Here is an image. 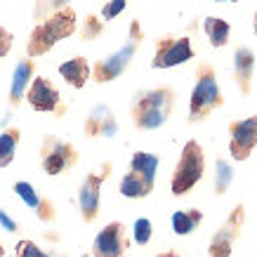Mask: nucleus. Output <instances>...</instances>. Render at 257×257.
Listing matches in <instances>:
<instances>
[{"label": "nucleus", "instance_id": "1", "mask_svg": "<svg viewBox=\"0 0 257 257\" xmlns=\"http://www.w3.org/2000/svg\"><path fill=\"white\" fill-rule=\"evenodd\" d=\"M78 29V19L76 12L71 8H62L52 12L50 17L40 19V24H36V29L29 36L26 43V55L31 57H43L47 55L59 40H66L69 36H73Z\"/></svg>", "mask_w": 257, "mask_h": 257}, {"label": "nucleus", "instance_id": "2", "mask_svg": "<svg viewBox=\"0 0 257 257\" xmlns=\"http://www.w3.org/2000/svg\"><path fill=\"white\" fill-rule=\"evenodd\" d=\"M175 109L172 87H154L137 92L133 99V123L137 130H158L168 123Z\"/></svg>", "mask_w": 257, "mask_h": 257}, {"label": "nucleus", "instance_id": "3", "mask_svg": "<svg viewBox=\"0 0 257 257\" xmlns=\"http://www.w3.org/2000/svg\"><path fill=\"white\" fill-rule=\"evenodd\" d=\"M224 97L217 83V71L208 62L196 66V83L189 97V123H203L212 111L222 109Z\"/></svg>", "mask_w": 257, "mask_h": 257}, {"label": "nucleus", "instance_id": "4", "mask_svg": "<svg viewBox=\"0 0 257 257\" xmlns=\"http://www.w3.org/2000/svg\"><path fill=\"white\" fill-rule=\"evenodd\" d=\"M205 175V151L196 140H189L182 147L179 161L172 170L170 177V191L172 196H187L191 189L198 184Z\"/></svg>", "mask_w": 257, "mask_h": 257}, {"label": "nucleus", "instance_id": "5", "mask_svg": "<svg viewBox=\"0 0 257 257\" xmlns=\"http://www.w3.org/2000/svg\"><path fill=\"white\" fill-rule=\"evenodd\" d=\"M142 40H144V31H142L140 22L135 19V22H130V36H127V43H125L120 50H116L113 55H109L106 59H101V62L94 64V69H92V80L94 83L104 85V83H111V80H116L118 76H123L125 69H127L130 62H133L137 47L142 45Z\"/></svg>", "mask_w": 257, "mask_h": 257}, {"label": "nucleus", "instance_id": "6", "mask_svg": "<svg viewBox=\"0 0 257 257\" xmlns=\"http://www.w3.org/2000/svg\"><path fill=\"white\" fill-rule=\"evenodd\" d=\"M78 163V151L73 144L57 140L55 135H45L40 144V165L47 175H62Z\"/></svg>", "mask_w": 257, "mask_h": 257}, {"label": "nucleus", "instance_id": "7", "mask_svg": "<svg viewBox=\"0 0 257 257\" xmlns=\"http://www.w3.org/2000/svg\"><path fill=\"white\" fill-rule=\"evenodd\" d=\"M243 224H245V208H243V203H238L234 210L229 212V217L222 222V226L212 234L210 243H208V255L210 257H229L231 255L236 241L241 238Z\"/></svg>", "mask_w": 257, "mask_h": 257}, {"label": "nucleus", "instance_id": "8", "mask_svg": "<svg viewBox=\"0 0 257 257\" xmlns=\"http://www.w3.org/2000/svg\"><path fill=\"white\" fill-rule=\"evenodd\" d=\"M189 59H194V47L191 40L184 36H163L156 40V52L151 59V69H172L179 64H187Z\"/></svg>", "mask_w": 257, "mask_h": 257}, {"label": "nucleus", "instance_id": "9", "mask_svg": "<svg viewBox=\"0 0 257 257\" xmlns=\"http://www.w3.org/2000/svg\"><path fill=\"white\" fill-rule=\"evenodd\" d=\"M229 154L234 161H248L252 149L257 147V116H248L243 120L229 123Z\"/></svg>", "mask_w": 257, "mask_h": 257}, {"label": "nucleus", "instance_id": "10", "mask_svg": "<svg viewBox=\"0 0 257 257\" xmlns=\"http://www.w3.org/2000/svg\"><path fill=\"white\" fill-rule=\"evenodd\" d=\"M109 170H111V163L104 165V172H90L83 184H80V191H78V208H80V217L85 222H94L97 215H99V201H101V184L104 179L109 177Z\"/></svg>", "mask_w": 257, "mask_h": 257}, {"label": "nucleus", "instance_id": "11", "mask_svg": "<svg viewBox=\"0 0 257 257\" xmlns=\"http://www.w3.org/2000/svg\"><path fill=\"white\" fill-rule=\"evenodd\" d=\"M127 231L123 222H109L94 236L92 241V257H123L127 252Z\"/></svg>", "mask_w": 257, "mask_h": 257}, {"label": "nucleus", "instance_id": "12", "mask_svg": "<svg viewBox=\"0 0 257 257\" xmlns=\"http://www.w3.org/2000/svg\"><path fill=\"white\" fill-rule=\"evenodd\" d=\"M26 101L33 111H43V113H55L62 109V97L47 78H36L33 76L31 85L26 90Z\"/></svg>", "mask_w": 257, "mask_h": 257}, {"label": "nucleus", "instance_id": "13", "mask_svg": "<svg viewBox=\"0 0 257 257\" xmlns=\"http://www.w3.org/2000/svg\"><path fill=\"white\" fill-rule=\"evenodd\" d=\"M83 130L90 140H97V137H104V140H111L113 135L118 133V123L116 116L111 113V109L106 104H97L85 118V125Z\"/></svg>", "mask_w": 257, "mask_h": 257}, {"label": "nucleus", "instance_id": "14", "mask_svg": "<svg viewBox=\"0 0 257 257\" xmlns=\"http://www.w3.org/2000/svg\"><path fill=\"white\" fill-rule=\"evenodd\" d=\"M252 71H255V52L250 47L241 45L234 52V80L243 94L252 90Z\"/></svg>", "mask_w": 257, "mask_h": 257}, {"label": "nucleus", "instance_id": "15", "mask_svg": "<svg viewBox=\"0 0 257 257\" xmlns=\"http://www.w3.org/2000/svg\"><path fill=\"white\" fill-rule=\"evenodd\" d=\"M33 76H36V64L33 59H22V62L15 66V73H12V80H10V104L12 106H19L22 99L26 97V90L31 85Z\"/></svg>", "mask_w": 257, "mask_h": 257}, {"label": "nucleus", "instance_id": "16", "mask_svg": "<svg viewBox=\"0 0 257 257\" xmlns=\"http://www.w3.org/2000/svg\"><path fill=\"white\" fill-rule=\"evenodd\" d=\"M59 76H62L71 87H85V83L90 80L92 76V69H90V64H87L85 57H73V59H66L64 64H59Z\"/></svg>", "mask_w": 257, "mask_h": 257}, {"label": "nucleus", "instance_id": "17", "mask_svg": "<svg viewBox=\"0 0 257 257\" xmlns=\"http://www.w3.org/2000/svg\"><path fill=\"white\" fill-rule=\"evenodd\" d=\"M154 184L156 182H149L137 172H127L123 179H120V194L125 198H147L151 191H154Z\"/></svg>", "mask_w": 257, "mask_h": 257}, {"label": "nucleus", "instance_id": "18", "mask_svg": "<svg viewBox=\"0 0 257 257\" xmlns=\"http://www.w3.org/2000/svg\"><path fill=\"white\" fill-rule=\"evenodd\" d=\"M203 222V212L196 210V208H189V210H177L172 212L170 217V224H172V231L177 236H189L194 231L196 226Z\"/></svg>", "mask_w": 257, "mask_h": 257}, {"label": "nucleus", "instance_id": "19", "mask_svg": "<svg viewBox=\"0 0 257 257\" xmlns=\"http://www.w3.org/2000/svg\"><path fill=\"white\" fill-rule=\"evenodd\" d=\"M203 31L208 36L212 47H224L229 43V33H231V26L222 19V17H205L203 19Z\"/></svg>", "mask_w": 257, "mask_h": 257}, {"label": "nucleus", "instance_id": "20", "mask_svg": "<svg viewBox=\"0 0 257 257\" xmlns=\"http://www.w3.org/2000/svg\"><path fill=\"white\" fill-rule=\"evenodd\" d=\"M158 156L156 154H149V151H135L130 158V170L142 175L149 182H156V172H158Z\"/></svg>", "mask_w": 257, "mask_h": 257}, {"label": "nucleus", "instance_id": "21", "mask_svg": "<svg viewBox=\"0 0 257 257\" xmlns=\"http://www.w3.org/2000/svg\"><path fill=\"white\" fill-rule=\"evenodd\" d=\"M19 140H22V133H19L17 127H8V130L0 133V170L8 168V165L15 161Z\"/></svg>", "mask_w": 257, "mask_h": 257}, {"label": "nucleus", "instance_id": "22", "mask_svg": "<svg viewBox=\"0 0 257 257\" xmlns=\"http://www.w3.org/2000/svg\"><path fill=\"white\" fill-rule=\"evenodd\" d=\"M231 182H234V168H231V163L226 158H217L215 161V179H212L215 194L224 196L226 189L231 187Z\"/></svg>", "mask_w": 257, "mask_h": 257}, {"label": "nucleus", "instance_id": "23", "mask_svg": "<svg viewBox=\"0 0 257 257\" xmlns=\"http://www.w3.org/2000/svg\"><path fill=\"white\" fill-rule=\"evenodd\" d=\"M15 194L22 198L29 208H33V210H38V205H40V198L38 191L33 189V184H29V182H15Z\"/></svg>", "mask_w": 257, "mask_h": 257}, {"label": "nucleus", "instance_id": "24", "mask_svg": "<svg viewBox=\"0 0 257 257\" xmlns=\"http://www.w3.org/2000/svg\"><path fill=\"white\" fill-rule=\"evenodd\" d=\"M104 33V22L97 15H87L83 26H80V38L83 40H94Z\"/></svg>", "mask_w": 257, "mask_h": 257}, {"label": "nucleus", "instance_id": "25", "mask_svg": "<svg viewBox=\"0 0 257 257\" xmlns=\"http://www.w3.org/2000/svg\"><path fill=\"white\" fill-rule=\"evenodd\" d=\"M69 3L71 0H38V3H36V10H33V17L40 22V19L50 17L52 12H57V10L69 8Z\"/></svg>", "mask_w": 257, "mask_h": 257}, {"label": "nucleus", "instance_id": "26", "mask_svg": "<svg viewBox=\"0 0 257 257\" xmlns=\"http://www.w3.org/2000/svg\"><path fill=\"white\" fill-rule=\"evenodd\" d=\"M151 234H154V226H151V222H149L147 217H140L137 222H135V226H133V238H135V243L147 245V243L151 241Z\"/></svg>", "mask_w": 257, "mask_h": 257}, {"label": "nucleus", "instance_id": "27", "mask_svg": "<svg viewBox=\"0 0 257 257\" xmlns=\"http://www.w3.org/2000/svg\"><path fill=\"white\" fill-rule=\"evenodd\" d=\"M15 250H17V257H52L50 252L40 250L33 241H19Z\"/></svg>", "mask_w": 257, "mask_h": 257}, {"label": "nucleus", "instance_id": "28", "mask_svg": "<svg viewBox=\"0 0 257 257\" xmlns=\"http://www.w3.org/2000/svg\"><path fill=\"white\" fill-rule=\"evenodd\" d=\"M125 5H127V0H109L104 8H101V19H116L120 12L125 10Z\"/></svg>", "mask_w": 257, "mask_h": 257}, {"label": "nucleus", "instance_id": "29", "mask_svg": "<svg viewBox=\"0 0 257 257\" xmlns=\"http://www.w3.org/2000/svg\"><path fill=\"white\" fill-rule=\"evenodd\" d=\"M12 45H15V36H12L5 26H0V59L10 55Z\"/></svg>", "mask_w": 257, "mask_h": 257}, {"label": "nucleus", "instance_id": "30", "mask_svg": "<svg viewBox=\"0 0 257 257\" xmlns=\"http://www.w3.org/2000/svg\"><path fill=\"white\" fill-rule=\"evenodd\" d=\"M0 224H3V229H8V231H17V222L3 208H0Z\"/></svg>", "mask_w": 257, "mask_h": 257}, {"label": "nucleus", "instance_id": "31", "mask_svg": "<svg viewBox=\"0 0 257 257\" xmlns=\"http://www.w3.org/2000/svg\"><path fill=\"white\" fill-rule=\"evenodd\" d=\"M156 257H182V255H179L177 250H165V252H158Z\"/></svg>", "mask_w": 257, "mask_h": 257}, {"label": "nucleus", "instance_id": "32", "mask_svg": "<svg viewBox=\"0 0 257 257\" xmlns=\"http://www.w3.org/2000/svg\"><path fill=\"white\" fill-rule=\"evenodd\" d=\"M252 31L257 33V10H255V17H252Z\"/></svg>", "mask_w": 257, "mask_h": 257}, {"label": "nucleus", "instance_id": "33", "mask_svg": "<svg viewBox=\"0 0 257 257\" xmlns=\"http://www.w3.org/2000/svg\"><path fill=\"white\" fill-rule=\"evenodd\" d=\"M215 3H236V0H215Z\"/></svg>", "mask_w": 257, "mask_h": 257}, {"label": "nucleus", "instance_id": "34", "mask_svg": "<svg viewBox=\"0 0 257 257\" xmlns=\"http://www.w3.org/2000/svg\"><path fill=\"white\" fill-rule=\"evenodd\" d=\"M0 255H3V248H0Z\"/></svg>", "mask_w": 257, "mask_h": 257}, {"label": "nucleus", "instance_id": "35", "mask_svg": "<svg viewBox=\"0 0 257 257\" xmlns=\"http://www.w3.org/2000/svg\"><path fill=\"white\" fill-rule=\"evenodd\" d=\"M85 257H92V255H85Z\"/></svg>", "mask_w": 257, "mask_h": 257}]
</instances>
